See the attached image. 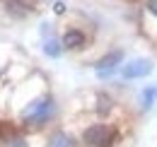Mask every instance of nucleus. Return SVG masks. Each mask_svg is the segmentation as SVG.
Wrapping results in <instances>:
<instances>
[{
  "mask_svg": "<svg viewBox=\"0 0 157 147\" xmlns=\"http://www.w3.org/2000/svg\"><path fill=\"white\" fill-rule=\"evenodd\" d=\"M51 116H53V99L51 96H41V99L32 101L27 109L22 111V123L27 128H39Z\"/></svg>",
  "mask_w": 157,
  "mask_h": 147,
  "instance_id": "nucleus-1",
  "label": "nucleus"
},
{
  "mask_svg": "<svg viewBox=\"0 0 157 147\" xmlns=\"http://www.w3.org/2000/svg\"><path fill=\"white\" fill-rule=\"evenodd\" d=\"M109 140H111V128L104 123H94L85 130V142L92 147H106Z\"/></svg>",
  "mask_w": 157,
  "mask_h": 147,
  "instance_id": "nucleus-2",
  "label": "nucleus"
},
{
  "mask_svg": "<svg viewBox=\"0 0 157 147\" xmlns=\"http://www.w3.org/2000/svg\"><path fill=\"white\" fill-rule=\"evenodd\" d=\"M152 73V63L145 60V58H138L133 63H128L123 68V80H136V77H145V75Z\"/></svg>",
  "mask_w": 157,
  "mask_h": 147,
  "instance_id": "nucleus-3",
  "label": "nucleus"
},
{
  "mask_svg": "<svg viewBox=\"0 0 157 147\" xmlns=\"http://www.w3.org/2000/svg\"><path fill=\"white\" fill-rule=\"evenodd\" d=\"M121 60H123V51H111V53H106L104 58H99V63H97V75H99V77H109V75L114 73V68H116Z\"/></svg>",
  "mask_w": 157,
  "mask_h": 147,
  "instance_id": "nucleus-4",
  "label": "nucleus"
},
{
  "mask_svg": "<svg viewBox=\"0 0 157 147\" xmlns=\"http://www.w3.org/2000/svg\"><path fill=\"white\" fill-rule=\"evenodd\" d=\"M85 34L80 32V29H68L65 34H63V46L65 48H70V51H78V48H82L85 46Z\"/></svg>",
  "mask_w": 157,
  "mask_h": 147,
  "instance_id": "nucleus-5",
  "label": "nucleus"
},
{
  "mask_svg": "<svg viewBox=\"0 0 157 147\" xmlns=\"http://www.w3.org/2000/svg\"><path fill=\"white\" fill-rule=\"evenodd\" d=\"M44 51H46V55H51V58H58L60 51H63V46H60L58 39H48V41L44 43Z\"/></svg>",
  "mask_w": 157,
  "mask_h": 147,
  "instance_id": "nucleus-6",
  "label": "nucleus"
},
{
  "mask_svg": "<svg viewBox=\"0 0 157 147\" xmlns=\"http://www.w3.org/2000/svg\"><path fill=\"white\" fill-rule=\"evenodd\" d=\"M7 10H12L17 17H22V15H27L29 10H27V5L22 2V0H7Z\"/></svg>",
  "mask_w": 157,
  "mask_h": 147,
  "instance_id": "nucleus-7",
  "label": "nucleus"
},
{
  "mask_svg": "<svg viewBox=\"0 0 157 147\" xmlns=\"http://www.w3.org/2000/svg\"><path fill=\"white\" fill-rule=\"evenodd\" d=\"M51 147H75V142H73L68 135H63V133H60V135L53 138V145H51Z\"/></svg>",
  "mask_w": 157,
  "mask_h": 147,
  "instance_id": "nucleus-8",
  "label": "nucleus"
},
{
  "mask_svg": "<svg viewBox=\"0 0 157 147\" xmlns=\"http://www.w3.org/2000/svg\"><path fill=\"white\" fill-rule=\"evenodd\" d=\"M99 106H97V111L99 113H106V111H111V99L109 96H104V94H99Z\"/></svg>",
  "mask_w": 157,
  "mask_h": 147,
  "instance_id": "nucleus-9",
  "label": "nucleus"
},
{
  "mask_svg": "<svg viewBox=\"0 0 157 147\" xmlns=\"http://www.w3.org/2000/svg\"><path fill=\"white\" fill-rule=\"evenodd\" d=\"M155 96H157V89H145V92H143V106H145V109H150Z\"/></svg>",
  "mask_w": 157,
  "mask_h": 147,
  "instance_id": "nucleus-10",
  "label": "nucleus"
},
{
  "mask_svg": "<svg viewBox=\"0 0 157 147\" xmlns=\"http://www.w3.org/2000/svg\"><path fill=\"white\" fill-rule=\"evenodd\" d=\"M145 10L150 17H157V0H145Z\"/></svg>",
  "mask_w": 157,
  "mask_h": 147,
  "instance_id": "nucleus-11",
  "label": "nucleus"
},
{
  "mask_svg": "<svg viewBox=\"0 0 157 147\" xmlns=\"http://www.w3.org/2000/svg\"><path fill=\"white\" fill-rule=\"evenodd\" d=\"M5 147H27V142H24L22 138H12V140H7Z\"/></svg>",
  "mask_w": 157,
  "mask_h": 147,
  "instance_id": "nucleus-12",
  "label": "nucleus"
},
{
  "mask_svg": "<svg viewBox=\"0 0 157 147\" xmlns=\"http://www.w3.org/2000/svg\"><path fill=\"white\" fill-rule=\"evenodd\" d=\"M53 10H56V15H63V12H65V5H63V2H56Z\"/></svg>",
  "mask_w": 157,
  "mask_h": 147,
  "instance_id": "nucleus-13",
  "label": "nucleus"
}]
</instances>
